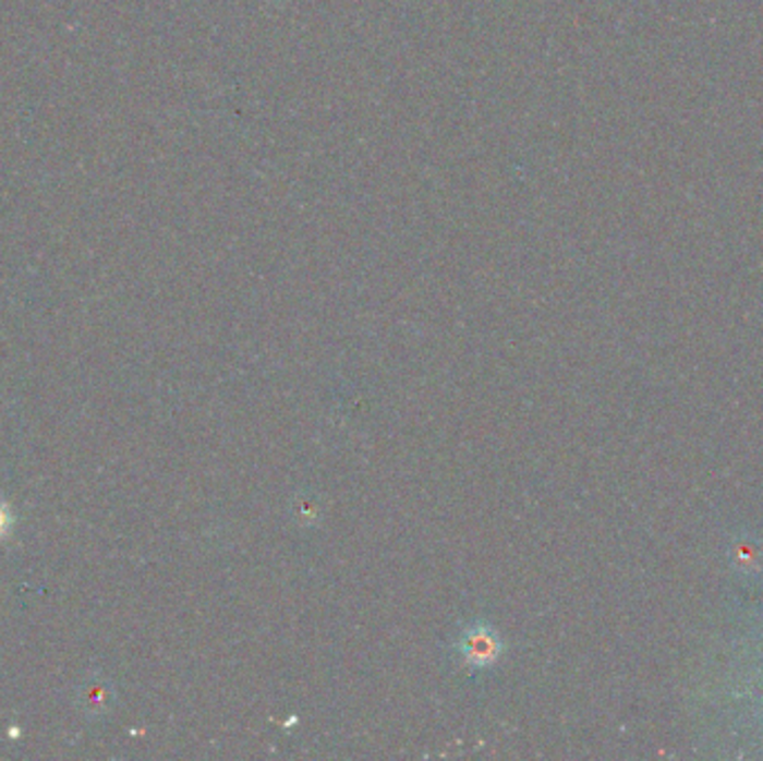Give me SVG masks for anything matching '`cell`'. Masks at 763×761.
I'll use <instances>...</instances> for the list:
<instances>
[{
  "mask_svg": "<svg viewBox=\"0 0 763 761\" xmlns=\"http://www.w3.org/2000/svg\"><path fill=\"white\" fill-rule=\"evenodd\" d=\"M500 648L502 645L496 632L483 624L471 626L458 641L460 656L467 668L471 671L487 668V665H492L500 656Z\"/></svg>",
  "mask_w": 763,
  "mask_h": 761,
  "instance_id": "1",
  "label": "cell"
}]
</instances>
